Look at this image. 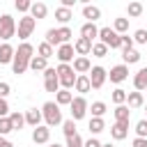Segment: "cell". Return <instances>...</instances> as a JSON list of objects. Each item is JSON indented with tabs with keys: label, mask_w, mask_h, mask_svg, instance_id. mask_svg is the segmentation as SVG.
I'll return each mask as SVG.
<instances>
[{
	"label": "cell",
	"mask_w": 147,
	"mask_h": 147,
	"mask_svg": "<svg viewBox=\"0 0 147 147\" xmlns=\"http://www.w3.org/2000/svg\"><path fill=\"white\" fill-rule=\"evenodd\" d=\"M34 57V46L23 41L16 51H14V60H11V69L14 74H25L28 67H30V60Z\"/></svg>",
	"instance_id": "1"
},
{
	"label": "cell",
	"mask_w": 147,
	"mask_h": 147,
	"mask_svg": "<svg viewBox=\"0 0 147 147\" xmlns=\"http://www.w3.org/2000/svg\"><path fill=\"white\" fill-rule=\"evenodd\" d=\"M41 117H44V122H46L48 129L64 122V119H62V110H60V106H57L55 101H46V103L41 106Z\"/></svg>",
	"instance_id": "2"
},
{
	"label": "cell",
	"mask_w": 147,
	"mask_h": 147,
	"mask_svg": "<svg viewBox=\"0 0 147 147\" xmlns=\"http://www.w3.org/2000/svg\"><path fill=\"white\" fill-rule=\"evenodd\" d=\"M57 80L62 85V90H71L76 83V71L71 69V64H57Z\"/></svg>",
	"instance_id": "3"
},
{
	"label": "cell",
	"mask_w": 147,
	"mask_h": 147,
	"mask_svg": "<svg viewBox=\"0 0 147 147\" xmlns=\"http://www.w3.org/2000/svg\"><path fill=\"white\" fill-rule=\"evenodd\" d=\"M99 41H101L103 46H108L110 51H115V48H122L119 34H117L113 28H99Z\"/></svg>",
	"instance_id": "4"
},
{
	"label": "cell",
	"mask_w": 147,
	"mask_h": 147,
	"mask_svg": "<svg viewBox=\"0 0 147 147\" xmlns=\"http://www.w3.org/2000/svg\"><path fill=\"white\" fill-rule=\"evenodd\" d=\"M16 34V23L11 18V14H2L0 16V39L2 44H9V39Z\"/></svg>",
	"instance_id": "5"
},
{
	"label": "cell",
	"mask_w": 147,
	"mask_h": 147,
	"mask_svg": "<svg viewBox=\"0 0 147 147\" xmlns=\"http://www.w3.org/2000/svg\"><path fill=\"white\" fill-rule=\"evenodd\" d=\"M37 28V21L30 16V14H25L23 18H18V25H16V32H18V39H28L30 34H32V30Z\"/></svg>",
	"instance_id": "6"
},
{
	"label": "cell",
	"mask_w": 147,
	"mask_h": 147,
	"mask_svg": "<svg viewBox=\"0 0 147 147\" xmlns=\"http://www.w3.org/2000/svg\"><path fill=\"white\" fill-rule=\"evenodd\" d=\"M69 108H71V119L74 122L83 119L85 113H87V99L85 96H74V101L69 103Z\"/></svg>",
	"instance_id": "7"
},
{
	"label": "cell",
	"mask_w": 147,
	"mask_h": 147,
	"mask_svg": "<svg viewBox=\"0 0 147 147\" xmlns=\"http://www.w3.org/2000/svg\"><path fill=\"white\" fill-rule=\"evenodd\" d=\"M87 78H90L92 90H101V87H103V83H106V78H108V74H106V69H103V67H92Z\"/></svg>",
	"instance_id": "8"
},
{
	"label": "cell",
	"mask_w": 147,
	"mask_h": 147,
	"mask_svg": "<svg viewBox=\"0 0 147 147\" xmlns=\"http://www.w3.org/2000/svg\"><path fill=\"white\" fill-rule=\"evenodd\" d=\"M44 87H46V92H60V80H57V71L53 69V67H48L46 71H44Z\"/></svg>",
	"instance_id": "9"
},
{
	"label": "cell",
	"mask_w": 147,
	"mask_h": 147,
	"mask_svg": "<svg viewBox=\"0 0 147 147\" xmlns=\"http://www.w3.org/2000/svg\"><path fill=\"white\" fill-rule=\"evenodd\" d=\"M55 55H57L60 64H69V62L74 60V44H62V46H57Z\"/></svg>",
	"instance_id": "10"
},
{
	"label": "cell",
	"mask_w": 147,
	"mask_h": 147,
	"mask_svg": "<svg viewBox=\"0 0 147 147\" xmlns=\"http://www.w3.org/2000/svg\"><path fill=\"white\" fill-rule=\"evenodd\" d=\"M108 78H110V83H124V80L129 78V67H126V64H117V67H113L110 74H108Z\"/></svg>",
	"instance_id": "11"
},
{
	"label": "cell",
	"mask_w": 147,
	"mask_h": 147,
	"mask_svg": "<svg viewBox=\"0 0 147 147\" xmlns=\"http://www.w3.org/2000/svg\"><path fill=\"white\" fill-rule=\"evenodd\" d=\"M74 53H78V57L90 55V53H92V41L85 39V37H78V39L74 41Z\"/></svg>",
	"instance_id": "12"
},
{
	"label": "cell",
	"mask_w": 147,
	"mask_h": 147,
	"mask_svg": "<svg viewBox=\"0 0 147 147\" xmlns=\"http://www.w3.org/2000/svg\"><path fill=\"white\" fill-rule=\"evenodd\" d=\"M32 140H34L37 145H44V142H48V140H51V129H48L46 124H39V126H34V131H32Z\"/></svg>",
	"instance_id": "13"
},
{
	"label": "cell",
	"mask_w": 147,
	"mask_h": 147,
	"mask_svg": "<svg viewBox=\"0 0 147 147\" xmlns=\"http://www.w3.org/2000/svg\"><path fill=\"white\" fill-rule=\"evenodd\" d=\"M71 69L76 71V76H85V74H90V69H92V62H90L87 57H74V64H71Z\"/></svg>",
	"instance_id": "14"
},
{
	"label": "cell",
	"mask_w": 147,
	"mask_h": 147,
	"mask_svg": "<svg viewBox=\"0 0 147 147\" xmlns=\"http://www.w3.org/2000/svg\"><path fill=\"white\" fill-rule=\"evenodd\" d=\"M46 14H48V5H46V2H32V7H30V16H32L34 21L46 18Z\"/></svg>",
	"instance_id": "15"
},
{
	"label": "cell",
	"mask_w": 147,
	"mask_h": 147,
	"mask_svg": "<svg viewBox=\"0 0 147 147\" xmlns=\"http://www.w3.org/2000/svg\"><path fill=\"white\" fill-rule=\"evenodd\" d=\"M80 37H85V39H90V41L94 44V39L99 37V28H96L94 23H83V25H80Z\"/></svg>",
	"instance_id": "16"
},
{
	"label": "cell",
	"mask_w": 147,
	"mask_h": 147,
	"mask_svg": "<svg viewBox=\"0 0 147 147\" xmlns=\"http://www.w3.org/2000/svg\"><path fill=\"white\" fill-rule=\"evenodd\" d=\"M110 136H113V140H124V138L129 136V124L115 122V124L110 126Z\"/></svg>",
	"instance_id": "17"
},
{
	"label": "cell",
	"mask_w": 147,
	"mask_h": 147,
	"mask_svg": "<svg viewBox=\"0 0 147 147\" xmlns=\"http://www.w3.org/2000/svg\"><path fill=\"white\" fill-rule=\"evenodd\" d=\"M133 87H136V92L147 90V67H142V69L133 76Z\"/></svg>",
	"instance_id": "18"
},
{
	"label": "cell",
	"mask_w": 147,
	"mask_h": 147,
	"mask_svg": "<svg viewBox=\"0 0 147 147\" xmlns=\"http://www.w3.org/2000/svg\"><path fill=\"white\" fill-rule=\"evenodd\" d=\"M83 16L87 18V23H94L101 18V9L94 7V5H83Z\"/></svg>",
	"instance_id": "19"
},
{
	"label": "cell",
	"mask_w": 147,
	"mask_h": 147,
	"mask_svg": "<svg viewBox=\"0 0 147 147\" xmlns=\"http://www.w3.org/2000/svg\"><path fill=\"white\" fill-rule=\"evenodd\" d=\"M113 115H115V122H119V124H129L131 110H129V106L124 103V106H117V108L113 110Z\"/></svg>",
	"instance_id": "20"
},
{
	"label": "cell",
	"mask_w": 147,
	"mask_h": 147,
	"mask_svg": "<svg viewBox=\"0 0 147 147\" xmlns=\"http://www.w3.org/2000/svg\"><path fill=\"white\" fill-rule=\"evenodd\" d=\"M14 46L11 44H0V64H9L14 60Z\"/></svg>",
	"instance_id": "21"
},
{
	"label": "cell",
	"mask_w": 147,
	"mask_h": 147,
	"mask_svg": "<svg viewBox=\"0 0 147 147\" xmlns=\"http://www.w3.org/2000/svg\"><path fill=\"white\" fill-rule=\"evenodd\" d=\"M74 90H76V92H80V96H83V94H87V92L92 90V85H90V78H87V76H76Z\"/></svg>",
	"instance_id": "22"
},
{
	"label": "cell",
	"mask_w": 147,
	"mask_h": 147,
	"mask_svg": "<svg viewBox=\"0 0 147 147\" xmlns=\"http://www.w3.org/2000/svg\"><path fill=\"white\" fill-rule=\"evenodd\" d=\"M41 110H37V108H30L28 113H25V124H30V126H39L41 124Z\"/></svg>",
	"instance_id": "23"
},
{
	"label": "cell",
	"mask_w": 147,
	"mask_h": 147,
	"mask_svg": "<svg viewBox=\"0 0 147 147\" xmlns=\"http://www.w3.org/2000/svg\"><path fill=\"white\" fill-rule=\"evenodd\" d=\"M122 60H124V64H136L140 60V53L136 48H122Z\"/></svg>",
	"instance_id": "24"
},
{
	"label": "cell",
	"mask_w": 147,
	"mask_h": 147,
	"mask_svg": "<svg viewBox=\"0 0 147 147\" xmlns=\"http://www.w3.org/2000/svg\"><path fill=\"white\" fill-rule=\"evenodd\" d=\"M126 103H129V108H140L145 103L142 92H126Z\"/></svg>",
	"instance_id": "25"
},
{
	"label": "cell",
	"mask_w": 147,
	"mask_h": 147,
	"mask_svg": "<svg viewBox=\"0 0 147 147\" xmlns=\"http://www.w3.org/2000/svg\"><path fill=\"white\" fill-rule=\"evenodd\" d=\"M7 119H9V124H11V129H14V131H21V129H23V124H25V115H21V113H9V115H7Z\"/></svg>",
	"instance_id": "26"
},
{
	"label": "cell",
	"mask_w": 147,
	"mask_h": 147,
	"mask_svg": "<svg viewBox=\"0 0 147 147\" xmlns=\"http://www.w3.org/2000/svg\"><path fill=\"white\" fill-rule=\"evenodd\" d=\"M55 18H57L62 25H67V23L74 18V11H71V9H67V7H57V9H55Z\"/></svg>",
	"instance_id": "27"
},
{
	"label": "cell",
	"mask_w": 147,
	"mask_h": 147,
	"mask_svg": "<svg viewBox=\"0 0 147 147\" xmlns=\"http://www.w3.org/2000/svg\"><path fill=\"white\" fill-rule=\"evenodd\" d=\"M71 101H74L71 90H60V92L55 94V103H57V106H69Z\"/></svg>",
	"instance_id": "28"
},
{
	"label": "cell",
	"mask_w": 147,
	"mask_h": 147,
	"mask_svg": "<svg viewBox=\"0 0 147 147\" xmlns=\"http://www.w3.org/2000/svg\"><path fill=\"white\" fill-rule=\"evenodd\" d=\"M87 129H90V133H92V136L101 133V131L106 129V122H103V117H92V119H90V124H87Z\"/></svg>",
	"instance_id": "29"
},
{
	"label": "cell",
	"mask_w": 147,
	"mask_h": 147,
	"mask_svg": "<svg viewBox=\"0 0 147 147\" xmlns=\"http://www.w3.org/2000/svg\"><path fill=\"white\" fill-rule=\"evenodd\" d=\"M28 69H32V71H46V69H48V60L34 55V57L30 60V67H28Z\"/></svg>",
	"instance_id": "30"
},
{
	"label": "cell",
	"mask_w": 147,
	"mask_h": 147,
	"mask_svg": "<svg viewBox=\"0 0 147 147\" xmlns=\"http://www.w3.org/2000/svg\"><path fill=\"white\" fill-rule=\"evenodd\" d=\"M37 55H39V57H44V60H48L51 55H55V48H53V46H48L46 41H41V44L37 46Z\"/></svg>",
	"instance_id": "31"
},
{
	"label": "cell",
	"mask_w": 147,
	"mask_h": 147,
	"mask_svg": "<svg viewBox=\"0 0 147 147\" xmlns=\"http://www.w3.org/2000/svg\"><path fill=\"white\" fill-rule=\"evenodd\" d=\"M113 30H115L117 34H126V30H129V18H115Z\"/></svg>",
	"instance_id": "32"
},
{
	"label": "cell",
	"mask_w": 147,
	"mask_h": 147,
	"mask_svg": "<svg viewBox=\"0 0 147 147\" xmlns=\"http://www.w3.org/2000/svg\"><path fill=\"white\" fill-rule=\"evenodd\" d=\"M74 37V32L67 28V25H62V28H57V39H60V44H69V39Z\"/></svg>",
	"instance_id": "33"
},
{
	"label": "cell",
	"mask_w": 147,
	"mask_h": 147,
	"mask_svg": "<svg viewBox=\"0 0 147 147\" xmlns=\"http://www.w3.org/2000/svg\"><path fill=\"white\" fill-rule=\"evenodd\" d=\"M92 55L94 57H106L108 55V46H103L101 41H94L92 44Z\"/></svg>",
	"instance_id": "34"
},
{
	"label": "cell",
	"mask_w": 147,
	"mask_h": 147,
	"mask_svg": "<svg viewBox=\"0 0 147 147\" xmlns=\"http://www.w3.org/2000/svg\"><path fill=\"white\" fill-rule=\"evenodd\" d=\"M90 110H92V117H103L106 115V103L103 101H94Z\"/></svg>",
	"instance_id": "35"
},
{
	"label": "cell",
	"mask_w": 147,
	"mask_h": 147,
	"mask_svg": "<svg viewBox=\"0 0 147 147\" xmlns=\"http://www.w3.org/2000/svg\"><path fill=\"white\" fill-rule=\"evenodd\" d=\"M62 131H64L67 138L76 136V122H74V119H64V122H62Z\"/></svg>",
	"instance_id": "36"
},
{
	"label": "cell",
	"mask_w": 147,
	"mask_h": 147,
	"mask_svg": "<svg viewBox=\"0 0 147 147\" xmlns=\"http://www.w3.org/2000/svg\"><path fill=\"white\" fill-rule=\"evenodd\" d=\"M126 11H129V16H131V18H138V16L142 14V5H140V2H129Z\"/></svg>",
	"instance_id": "37"
},
{
	"label": "cell",
	"mask_w": 147,
	"mask_h": 147,
	"mask_svg": "<svg viewBox=\"0 0 147 147\" xmlns=\"http://www.w3.org/2000/svg\"><path fill=\"white\" fill-rule=\"evenodd\" d=\"M113 101H115L117 106H124V103H126V92H124L122 87L113 90Z\"/></svg>",
	"instance_id": "38"
},
{
	"label": "cell",
	"mask_w": 147,
	"mask_h": 147,
	"mask_svg": "<svg viewBox=\"0 0 147 147\" xmlns=\"http://www.w3.org/2000/svg\"><path fill=\"white\" fill-rule=\"evenodd\" d=\"M133 44H147V30H136L133 32Z\"/></svg>",
	"instance_id": "39"
},
{
	"label": "cell",
	"mask_w": 147,
	"mask_h": 147,
	"mask_svg": "<svg viewBox=\"0 0 147 147\" xmlns=\"http://www.w3.org/2000/svg\"><path fill=\"white\" fill-rule=\"evenodd\" d=\"M11 131H14V129H11L9 119H7V117H0V136L5 138V136H7V133H11Z\"/></svg>",
	"instance_id": "40"
},
{
	"label": "cell",
	"mask_w": 147,
	"mask_h": 147,
	"mask_svg": "<svg viewBox=\"0 0 147 147\" xmlns=\"http://www.w3.org/2000/svg\"><path fill=\"white\" fill-rule=\"evenodd\" d=\"M136 133H138V138H147V119H140L136 124Z\"/></svg>",
	"instance_id": "41"
},
{
	"label": "cell",
	"mask_w": 147,
	"mask_h": 147,
	"mask_svg": "<svg viewBox=\"0 0 147 147\" xmlns=\"http://www.w3.org/2000/svg\"><path fill=\"white\" fill-rule=\"evenodd\" d=\"M67 147H83V138L78 133L71 136V138H67Z\"/></svg>",
	"instance_id": "42"
},
{
	"label": "cell",
	"mask_w": 147,
	"mask_h": 147,
	"mask_svg": "<svg viewBox=\"0 0 147 147\" xmlns=\"http://www.w3.org/2000/svg\"><path fill=\"white\" fill-rule=\"evenodd\" d=\"M30 7H32V2H30V0H16V9H18V11H23V14H25V11H30Z\"/></svg>",
	"instance_id": "43"
},
{
	"label": "cell",
	"mask_w": 147,
	"mask_h": 147,
	"mask_svg": "<svg viewBox=\"0 0 147 147\" xmlns=\"http://www.w3.org/2000/svg\"><path fill=\"white\" fill-rule=\"evenodd\" d=\"M119 41H122V48H133V37H129V34H119Z\"/></svg>",
	"instance_id": "44"
},
{
	"label": "cell",
	"mask_w": 147,
	"mask_h": 147,
	"mask_svg": "<svg viewBox=\"0 0 147 147\" xmlns=\"http://www.w3.org/2000/svg\"><path fill=\"white\" fill-rule=\"evenodd\" d=\"M11 92V85L9 83H5V80H0V99H7V94Z\"/></svg>",
	"instance_id": "45"
},
{
	"label": "cell",
	"mask_w": 147,
	"mask_h": 147,
	"mask_svg": "<svg viewBox=\"0 0 147 147\" xmlns=\"http://www.w3.org/2000/svg\"><path fill=\"white\" fill-rule=\"evenodd\" d=\"M9 115V103L7 99H0V117H7Z\"/></svg>",
	"instance_id": "46"
},
{
	"label": "cell",
	"mask_w": 147,
	"mask_h": 147,
	"mask_svg": "<svg viewBox=\"0 0 147 147\" xmlns=\"http://www.w3.org/2000/svg\"><path fill=\"white\" fill-rule=\"evenodd\" d=\"M83 147H101V142H99L96 138H90V140H85V142H83Z\"/></svg>",
	"instance_id": "47"
},
{
	"label": "cell",
	"mask_w": 147,
	"mask_h": 147,
	"mask_svg": "<svg viewBox=\"0 0 147 147\" xmlns=\"http://www.w3.org/2000/svg\"><path fill=\"white\" fill-rule=\"evenodd\" d=\"M133 147H147V138H136L133 140Z\"/></svg>",
	"instance_id": "48"
},
{
	"label": "cell",
	"mask_w": 147,
	"mask_h": 147,
	"mask_svg": "<svg viewBox=\"0 0 147 147\" xmlns=\"http://www.w3.org/2000/svg\"><path fill=\"white\" fill-rule=\"evenodd\" d=\"M2 147H14V142H9V140H5V142H2Z\"/></svg>",
	"instance_id": "49"
},
{
	"label": "cell",
	"mask_w": 147,
	"mask_h": 147,
	"mask_svg": "<svg viewBox=\"0 0 147 147\" xmlns=\"http://www.w3.org/2000/svg\"><path fill=\"white\" fill-rule=\"evenodd\" d=\"M48 147H62V145H60V142H51Z\"/></svg>",
	"instance_id": "50"
},
{
	"label": "cell",
	"mask_w": 147,
	"mask_h": 147,
	"mask_svg": "<svg viewBox=\"0 0 147 147\" xmlns=\"http://www.w3.org/2000/svg\"><path fill=\"white\" fill-rule=\"evenodd\" d=\"M101 147H113V145H110V142H106V145H101Z\"/></svg>",
	"instance_id": "51"
},
{
	"label": "cell",
	"mask_w": 147,
	"mask_h": 147,
	"mask_svg": "<svg viewBox=\"0 0 147 147\" xmlns=\"http://www.w3.org/2000/svg\"><path fill=\"white\" fill-rule=\"evenodd\" d=\"M2 142H5V138H2V136H0V147H2Z\"/></svg>",
	"instance_id": "52"
},
{
	"label": "cell",
	"mask_w": 147,
	"mask_h": 147,
	"mask_svg": "<svg viewBox=\"0 0 147 147\" xmlns=\"http://www.w3.org/2000/svg\"><path fill=\"white\" fill-rule=\"evenodd\" d=\"M145 108H147V106H145Z\"/></svg>",
	"instance_id": "53"
}]
</instances>
